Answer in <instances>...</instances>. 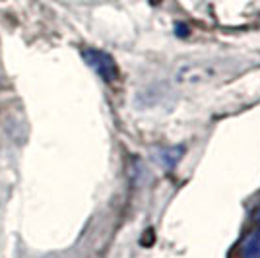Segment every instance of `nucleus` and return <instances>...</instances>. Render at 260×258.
<instances>
[{
  "label": "nucleus",
  "instance_id": "f257e3e1",
  "mask_svg": "<svg viewBox=\"0 0 260 258\" xmlns=\"http://www.w3.org/2000/svg\"><path fill=\"white\" fill-rule=\"evenodd\" d=\"M84 60L87 64L95 70V74L101 76L105 82H113L117 80L119 76V68H117V62L113 60V56L103 51H98V49H86L84 51Z\"/></svg>",
  "mask_w": 260,
  "mask_h": 258
},
{
  "label": "nucleus",
  "instance_id": "f03ea898",
  "mask_svg": "<svg viewBox=\"0 0 260 258\" xmlns=\"http://www.w3.org/2000/svg\"><path fill=\"white\" fill-rule=\"evenodd\" d=\"M239 256L241 258H260V227L252 229L245 235L239 245Z\"/></svg>",
  "mask_w": 260,
  "mask_h": 258
},
{
  "label": "nucleus",
  "instance_id": "7ed1b4c3",
  "mask_svg": "<svg viewBox=\"0 0 260 258\" xmlns=\"http://www.w3.org/2000/svg\"><path fill=\"white\" fill-rule=\"evenodd\" d=\"M254 221H256V223L260 225V206L256 208V212H254Z\"/></svg>",
  "mask_w": 260,
  "mask_h": 258
}]
</instances>
